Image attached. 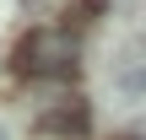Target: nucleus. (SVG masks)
<instances>
[{"label": "nucleus", "instance_id": "obj_1", "mask_svg": "<svg viewBox=\"0 0 146 140\" xmlns=\"http://www.w3.org/2000/svg\"><path fill=\"white\" fill-rule=\"evenodd\" d=\"M16 70H22L27 81H60V76L76 70V43H70L65 32L38 27V32H27V38L16 43Z\"/></svg>", "mask_w": 146, "mask_h": 140}, {"label": "nucleus", "instance_id": "obj_5", "mask_svg": "<svg viewBox=\"0 0 146 140\" xmlns=\"http://www.w3.org/2000/svg\"><path fill=\"white\" fill-rule=\"evenodd\" d=\"M141 140H146V124H141Z\"/></svg>", "mask_w": 146, "mask_h": 140}, {"label": "nucleus", "instance_id": "obj_4", "mask_svg": "<svg viewBox=\"0 0 146 140\" xmlns=\"http://www.w3.org/2000/svg\"><path fill=\"white\" fill-rule=\"evenodd\" d=\"M0 140H11V124H5V119H0Z\"/></svg>", "mask_w": 146, "mask_h": 140}, {"label": "nucleus", "instance_id": "obj_3", "mask_svg": "<svg viewBox=\"0 0 146 140\" xmlns=\"http://www.w3.org/2000/svg\"><path fill=\"white\" fill-rule=\"evenodd\" d=\"M87 119H92V113H87V103H81V97H60L54 108H43L38 129H43V135H81V129H87Z\"/></svg>", "mask_w": 146, "mask_h": 140}, {"label": "nucleus", "instance_id": "obj_2", "mask_svg": "<svg viewBox=\"0 0 146 140\" xmlns=\"http://www.w3.org/2000/svg\"><path fill=\"white\" fill-rule=\"evenodd\" d=\"M108 86H114V97H125V103H141L146 97V59L135 49H125V54L108 65Z\"/></svg>", "mask_w": 146, "mask_h": 140}]
</instances>
